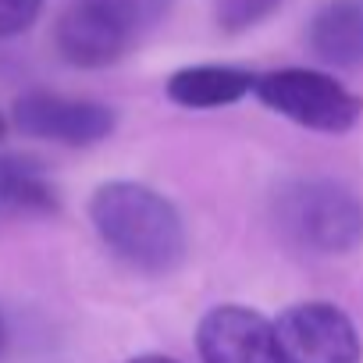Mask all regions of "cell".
Here are the masks:
<instances>
[{
	"mask_svg": "<svg viewBox=\"0 0 363 363\" xmlns=\"http://www.w3.org/2000/svg\"><path fill=\"white\" fill-rule=\"evenodd\" d=\"M89 221L104 246L135 271L167 274L186 257L178 211L139 182H107L89 200Z\"/></svg>",
	"mask_w": 363,
	"mask_h": 363,
	"instance_id": "1",
	"label": "cell"
},
{
	"mask_svg": "<svg viewBox=\"0 0 363 363\" xmlns=\"http://www.w3.org/2000/svg\"><path fill=\"white\" fill-rule=\"evenodd\" d=\"M278 232L306 253L338 257L363 239V203L331 178H292L274 189Z\"/></svg>",
	"mask_w": 363,
	"mask_h": 363,
	"instance_id": "2",
	"label": "cell"
},
{
	"mask_svg": "<svg viewBox=\"0 0 363 363\" xmlns=\"http://www.w3.org/2000/svg\"><path fill=\"white\" fill-rule=\"evenodd\" d=\"M253 93L281 118H289L303 128H313V132H331V135L349 132L363 114L359 96H352L331 75L310 72V68L267 72L253 82Z\"/></svg>",
	"mask_w": 363,
	"mask_h": 363,
	"instance_id": "3",
	"label": "cell"
},
{
	"mask_svg": "<svg viewBox=\"0 0 363 363\" xmlns=\"http://www.w3.org/2000/svg\"><path fill=\"white\" fill-rule=\"evenodd\" d=\"M281 363H359L352 320L331 303H296L274 320Z\"/></svg>",
	"mask_w": 363,
	"mask_h": 363,
	"instance_id": "4",
	"label": "cell"
},
{
	"mask_svg": "<svg viewBox=\"0 0 363 363\" xmlns=\"http://www.w3.org/2000/svg\"><path fill=\"white\" fill-rule=\"evenodd\" d=\"M11 118L26 135L50 139L61 146H93L114 132V111L107 104L47 89L22 93L11 107Z\"/></svg>",
	"mask_w": 363,
	"mask_h": 363,
	"instance_id": "5",
	"label": "cell"
},
{
	"mask_svg": "<svg viewBox=\"0 0 363 363\" xmlns=\"http://www.w3.org/2000/svg\"><path fill=\"white\" fill-rule=\"evenodd\" d=\"M203 363H281L274 324L250 306H218L196 331Z\"/></svg>",
	"mask_w": 363,
	"mask_h": 363,
	"instance_id": "6",
	"label": "cell"
},
{
	"mask_svg": "<svg viewBox=\"0 0 363 363\" xmlns=\"http://www.w3.org/2000/svg\"><path fill=\"white\" fill-rule=\"evenodd\" d=\"M54 43H57L61 57L75 68H107V65L121 61L132 47V40L121 29H114L104 15H96L93 8L79 4V0H72L61 11Z\"/></svg>",
	"mask_w": 363,
	"mask_h": 363,
	"instance_id": "7",
	"label": "cell"
},
{
	"mask_svg": "<svg viewBox=\"0 0 363 363\" xmlns=\"http://www.w3.org/2000/svg\"><path fill=\"white\" fill-rule=\"evenodd\" d=\"M310 50L331 68L363 65V0H324L310 22Z\"/></svg>",
	"mask_w": 363,
	"mask_h": 363,
	"instance_id": "8",
	"label": "cell"
},
{
	"mask_svg": "<svg viewBox=\"0 0 363 363\" xmlns=\"http://www.w3.org/2000/svg\"><path fill=\"white\" fill-rule=\"evenodd\" d=\"M257 75L242 72V68H228V65H193L182 68L167 79V96L182 107H225L242 100L253 89Z\"/></svg>",
	"mask_w": 363,
	"mask_h": 363,
	"instance_id": "9",
	"label": "cell"
},
{
	"mask_svg": "<svg viewBox=\"0 0 363 363\" xmlns=\"http://www.w3.org/2000/svg\"><path fill=\"white\" fill-rule=\"evenodd\" d=\"M79 4L93 8L96 15H104L114 29H121L132 43L150 33L167 11L174 0H79Z\"/></svg>",
	"mask_w": 363,
	"mask_h": 363,
	"instance_id": "10",
	"label": "cell"
},
{
	"mask_svg": "<svg viewBox=\"0 0 363 363\" xmlns=\"http://www.w3.org/2000/svg\"><path fill=\"white\" fill-rule=\"evenodd\" d=\"M0 196L18 203V207H33V211L54 207V189L26 160H0Z\"/></svg>",
	"mask_w": 363,
	"mask_h": 363,
	"instance_id": "11",
	"label": "cell"
},
{
	"mask_svg": "<svg viewBox=\"0 0 363 363\" xmlns=\"http://www.w3.org/2000/svg\"><path fill=\"white\" fill-rule=\"evenodd\" d=\"M281 8V0H218V26L225 33H246L271 18Z\"/></svg>",
	"mask_w": 363,
	"mask_h": 363,
	"instance_id": "12",
	"label": "cell"
},
{
	"mask_svg": "<svg viewBox=\"0 0 363 363\" xmlns=\"http://www.w3.org/2000/svg\"><path fill=\"white\" fill-rule=\"evenodd\" d=\"M40 11H43V0H0V40L29 33Z\"/></svg>",
	"mask_w": 363,
	"mask_h": 363,
	"instance_id": "13",
	"label": "cell"
},
{
	"mask_svg": "<svg viewBox=\"0 0 363 363\" xmlns=\"http://www.w3.org/2000/svg\"><path fill=\"white\" fill-rule=\"evenodd\" d=\"M132 363H178V359H167V356H157V352H150V356H135Z\"/></svg>",
	"mask_w": 363,
	"mask_h": 363,
	"instance_id": "14",
	"label": "cell"
},
{
	"mask_svg": "<svg viewBox=\"0 0 363 363\" xmlns=\"http://www.w3.org/2000/svg\"><path fill=\"white\" fill-rule=\"evenodd\" d=\"M4 128H8V125H4V118H0V135H4Z\"/></svg>",
	"mask_w": 363,
	"mask_h": 363,
	"instance_id": "15",
	"label": "cell"
},
{
	"mask_svg": "<svg viewBox=\"0 0 363 363\" xmlns=\"http://www.w3.org/2000/svg\"><path fill=\"white\" fill-rule=\"evenodd\" d=\"M0 342H4V328H0Z\"/></svg>",
	"mask_w": 363,
	"mask_h": 363,
	"instance_id": "16",
	"label": "cell"
}]
</instances>
